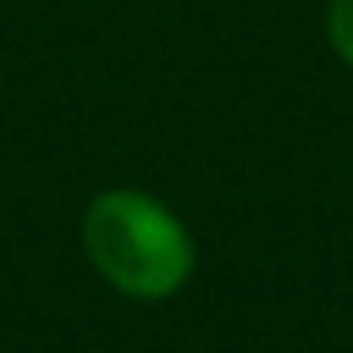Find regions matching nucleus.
Returning <instances> with one entry per match:
<instances>
[{
    "label": "nucleus",
    "instance_id": "1",
    "mask_svg": "<svg viewBox=\"0 0 353 353\" xmlns=\"http://www.w3.org/2000/svg\"><path fill=\"white\" fill-rule=\"evenodd\" d=\"M81 250L99 282L134 304H165L197 273L188 219L139 183H108L81 210Z\"/></svg>",
    "mask_w": 353,
    "mask_h": 353
},
{
    "label": "nucleus",
    "instance_id": "2",
    "mask_svg": "<svg viewBox=\"0 0 353 353\" xmlns=\"http://www.w3.org/2000/svg\"><path fill=\"white\" fill-rule=\"evenodd\" d=\"M322 36H327V50L336 54V63H345L353 72V0H327Z\"/></svg>",
    "mask_w": 353,
    "mask_h": 353
}]
</instances>
